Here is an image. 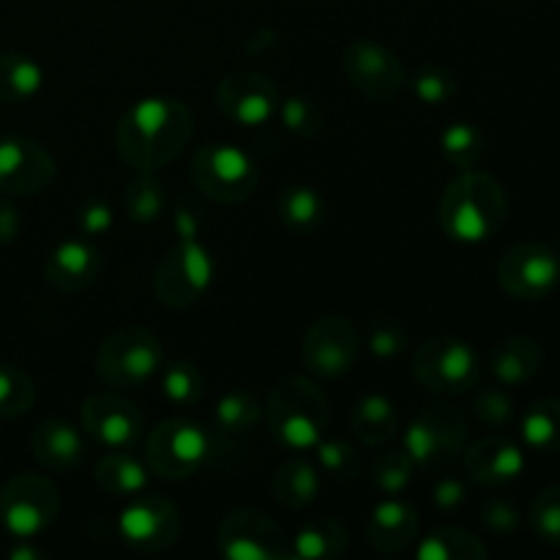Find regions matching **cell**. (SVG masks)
Wrapping results in <instances>:
<instances>
[{"label": "cell", "instance_id": "cell-1", "mask_svg": "<svg viewBox=\"0 0 560 560\" xmlns=\"http://www.w3.org/2000/svg\"><path fill=\"white\" fill-rule=\"evenodd\" d=\"M195 115L180 98L151 96L131 104L118 120V156L137 173H153L173 162L191 140Z\"/></svg>", "mask_w": 560, "mask_h": 560}, {"label": "cell", "instance_id": "cell-2", "mask_svg": "<svg viewBox=\"0 0 560 560\" xmlns=\"http://www.w3.org/2000/svg\"><path fill=\"white\" fill-rule=\"evenodd\" d=\"M438 219L448 238L459 244H481L509 219V197L498 178L485 170H463L443 189Z\"/></svg>", "mask_w": 560, "mask_h": 560}, {"label": "cell", "instance_id": "cell-3", "mask_svg": "<svg viewBox=\"0 0 560 560\" xmlns=\"http://www.w3.org/2000/svg\"><path fill=\"white\" fill-rule=\"evenodd\" d=\"M175 230H178V244L164 252L159 260L153 290L164 306L186 310L211 288L213 257L197 235V217L186 208V202H180L175 211Z\"/></svg>", "mask_w": 560, "mask_h": 560}, {"label": "cell", "instance_id": "cell-4", "mask_svg": "<svg viewBox=\"0 0 560 560\" xmlns=\"http://www.w3.org/2000/svg\"><path fill=\"white\" fill-rule=\"evenodd\" d=\"M268 432L290 452H310L326 438L328 397L315 381L290 375L273 386L266 405Z\"/></svg>", "mask_w": 560, "mask_h": 560}, {"label": "cell", "instance_id": "cell-5", "mask_svg": "<svg viewBox=\"0 0 560 560\" xmlns=\"http://www.w3.org/2000/svg\"><path fill=\"white\" fill-rule=\"evenodd\" d=\"M164 348L145 326H120L104 337L96 353V375L113 388H142L159 375Z\"/></svg>", "mask_w": 560, "mask_h": 560}, {"label": "cell", "instance_id": "cell-6", "mask_svg": "<svg viewBox=\"0 0 560 560\" xmlns=\"http://www.w3.org/2000/svg\"><path fill=\"white\" fill-rule=\"evenodd\" d=\"M468 441V421L454 405H424L405 430L402 448L416 463V470L441 474L463 454Z\"/></svg>", "mask_w": 560, "mask_h": 560}, {"label": "cell", "instance_id": "cell-7", "mask_svg": "<svg viewBox=\"0 0 560 560\" xmlns=\"http://www.w3.org/2000/svg\"><path fill=\"white\" fill-rule=\"evenodd\" d=\"M191 184L219 206H238L249 200L260 184V167L255 159L230 142H208L191 156Z\"/></svg>", "mask_w": 560, "mask_h": 560}, {"label": "cell", "instance_id": "cell-8", "mask_svg": "<svg viewBox=\"0 0 560 560\" xmlns=\"http://www.w3.org/2000/svg\"><path fill=\"white\" fill-rule=\"evenodd\" d=\"M211 435L197 421L167 419L151 430L145 441V463L162 479H189L211 459Z\"/></svg>", "mask_w": 560, "mask_h": 560}, {"label": "cell", "instance_id": "cell-9", "mask_svg": "<svg viewBox=\"0 0 560 560\" xmlns=\"http://www.w3.org/2000/svg\"><path fill=\"white\" fill-rule=\"evenodd\" d=\"M58 487L42 474H20L0 490V523L14 541L42 536L58 520Z\"/></svg>", "mask_w": 560, "mask_h": 560}, {"label": "cell", "instance_id": "cell-10", "mask_svg": "<svg viewBox=\"0 0 560 560\" xmlns=\"http://www.w3.org/2000/svg\"><path fill=\"white\" fill-rule=\"evenodd\" d=\"M479 355L459 337H432L413 353V375L432 394H463L479 383Z\"/></svg>", "mask_w": 560, "mask_h": 560}, {"label": "cell", "instance_id": "cell-11", "mask_svg": "<svg viewBox=\"0 0 560 560\" xmlns=\"http://www.w3.org/2000/svg\"><path fill=\"white\" fill-rule=\"evenodd\" d=\"M342 69L350 85L364 98L377 104L397 102L399 93L408 85L402 60L397 58L394 49L375 38H355L345 47Z\"/></svg>", "mask_w": 560, "mask_h": 560}, {"label": "cell", "instance_id": "cell-12", "mask_svg": "<svg viewBox=\"0 0 560 560\" xmlns=\"http://www.w3.org/2000/svg\"><path fill=\"white\" fill-rule=\"evenodd\" d=\"M217 547L230 560H290V539L260 509H233L217 528Z\"/></svg>", "mask_w": 560, "mask_h": 560}, {"label": "cell", "instance_id": "cell-13", "mask_svg": "<svg viewBox=\"0 0 560 560\" xmlns=\"http://www.w3.org/2000/svg\"><path fill=\"white\" fill-rule=\"evenodd\" d=\"M361 337L342 315H323L301 339V361L320 381H339L359 361Z\"/></svg>", "mask_w": 560, "mask_h": 560}, {"label": "cell", "instance_id": "cell-14", "mask_svg": "<svg viewBox=\"0 0 560 560\" xmlns=\"http://www.w3.org/2000/svg\"><path fill=\"white\" fill-rule=\"evenodd\" d=\"M180 512L164 495H135L118 514V530L126 547L140 556H159L178 541Z\"/></svg>", "mask_w": 560, "mask_h": 560}, {"label": "cell", "instance_id": "cell-15", "mask_svg": "<svg viewBox=\"0 0 560 560\" xmlns=\"http://www.w3.org/2000/svg\"><path fill=\"white\" fill-rule=\"evenodd\" d=\"M498 284L512 299L541 301L560 284V257L552 246L525 241L498 260Z\"/></svg>", "mask_w": 560, "mask_h": 560}, {"label": "cell", "instance_id": "cell-16", "mask_svg": "<svg viewBox=\"0 0 560 560\" xmlns=\"http://www.w3.org/2000/svg\"><path fill=\"white\" fill-rule=\"evenodd\" d=\"M82 430L109 452H129L145 432V416L131 399L113 392H96L80 408Z\"/></svg>", "mask_w": 560, "mask_h": 560}, {"label": "cell", "instance_id": "cell-17", "mask_svg": "<svg viewBox=\"0 0 560 560\" xmlns=\"http://www.w3.org/2000/svg\"><path fill=\"white\" fill-rule=\"evenodd\" d=\"M279 88L260 71H230L217 85V107L235 124L255 129L279 115Z\"/></svg>", "mask_w": 560, "mask_h": 560}, {"label": "cell", "instance_id": "cell-18", "mask_svg": "<svg viewBox=\"0 0 560 560\" xmlns=\"http://www.w3.org/2000/svg\"><path fill=\"white\" fill-rule=\"evenodd\" d=\"M55 180V159L47 148L27 137L0 140V191L11 197H33Z\"/></svg>", "mask_w": 560, "mask_h": 560}, {"label": "cell", "instance_id": "cell-19", "mask_svg": "<svg viewBox=\"0 0 560 560\" xmlns=\"http://www.w3.org/2000/svg\"><path fill=\"white\" fill-rule=\"evenodd\" d=\"M463 452L465 476L479 487H503L525 470L523 448L506 438H481Z\"/></svg>", "mask_w": 560, "mask_h": 560}, {"label": "cell", "instance_id": "cell-20", "mask_svg": "<svg viewBox=\"0 0 560 560\" xmlns=\"http://www.w3.org/2000/svg\"><path fill=\"white\" fill-rule=\"evenodd\" d=\"M104 266L102 252L88 241H63L44 260V279L58 293H80L91 288Z\"/></svg>", "mask_w": 560, "mask_h": 560}, {"label": "cell", "instance_id": "cell-21", "mask_svg": "<svg viewBox=\"0 0 560 560\" xmlns=\"http://www.w3.org/2000/svg\"><path fill=\"white\" fill-rule=\"evenodd\" d=\"M419 536V512L410 503L388 498L377 503L366 523V541L381 556H397Z\"/></svg>", "mask_w": 560, "mask_h": 560}, {"label": "cell", "instance_id": "cell-22", "mask_svg": "<svg viewBox=\"0 0 560 560\" xmlns=\"http://www.w3.org/2000/svg\"><path fill=\"white\" fill-rule=\"evenodd\" d=\"M31 452L52 474H69L85 457V443L77 427L69 421L47 419L33 430Z\"/></svg>", "mask_w": 560, "mask_h": 560}, {"label": "cell", "instance_id": "cell-23", "mask_svg": "<svg viewBox=\"0 0 560 560\" xmlns=\"http://www.w3.org/2000/svg\"><path fill=\"white\" fill-rule=\"evenodd\" d=\"M545 366V350L530 337H506L490 350V372L503 386H523Z\"/></svg>", "mask_w": 560, "mask_h": 560}, {"label": "cell", "instance_id": "cell-24", "mask_svg": "<svg viewBox=\"0 0 560 560\" xmlns=\"http://www.w3.org/2000/svg\"><path fill=\"white\" fill-rule=\"evenodd\" d=\"M350 427L364 446L383 448L399 430L397 408L383 394H366L355 402L353 413H350Z\"/></svg>", "mask_w": 560, "mask_h": 560}, {"label": "cell", "instance_id": "cell-25", "mask_svg": "<svg viewBox=\"0 0 560 560\" xmlns=\"http://www.w3.org/2000/svg\"><path fill=\"white\" fill-rule=\"evenodd\" d=\"M273 498L282 503L290 512H299L306 509L310 503L317 501V492H320V474H317L315 465L306 457H290L284 459L277 468L271 481Z\"/></svg>", "mask_w": 560, "mask_h": 560}, {"label": "cell", "instance_id": "cell-26", "mask_svg": "<svg viewBox=\"0 0 560 560\" xmlns=\"http://www.w3.org/2000/svg\"><path fill=\"white\" fill-rule=\"evenodd\" d=\"M348 528L337 517H315L299 528L290 541L293 558L334 560L348 552Z\"/></svg>", "mask_w": 560, "mask_h": 560}, {"label": "cell", "instance_id": "cell-27", "mask_svg": "<svg viewBox=\"0 0 560 560\" xmlns=\"http://www.w3.org/2000/svg\"><path fill=\"white\" fill-rule=\"evenodd\" d=\"M96 487L113 498H135L145 492L148 468L129 452H107L96 463Z\"/></svg>", "mask_w": 560, "mask_h": 560}, {"label": "cell", "instance_id": "cell-28", "mask_svg": "<svg viewBox=\"0 0 560 560\" xmlns=\"http://www.w3.org/2000/svg\"><path fill=\"white\" fill-rule=\"evenodd\" d=\"M277 217L290 233L310 235L326 219V202L312 186H284L277 197Z\"/></svg>", "mask_w": 560, "mask_h": 560}, {"label": "cell", "instance_id": "cell-29", "mask_svg": "<svg viewBox=\"0 0 560 560\" xmlns=\"http://www.w3.org/2000/svg\"><path fill=\"white\" fill-rule=\"evenodd\" d=\"M490 550L470 530L457 525H438L421 539V560H487Z\"/></svg>", "mask_w": 560, "mask_h": 560}, {"label": "cell", "instance_id": "cell-30", "mask_svg": "<svg viewBox=\"0 0 560 560\" xmlns=\"http://www.w3.org/2000/svg\"><path fill=\"white\" fill-rule=\"evenodd\" d=\"M44 85V69L22 52L0 55V102H31Z\"/></svg>", "mask_w": 560, "mask_h": 560}, {"label": "cell", "instance_id": "cell-31", "mask_svg": "<svg viewBox=\"0 0 560 560\" xmlns=\"http://www.w3.org/2000/svg\"><path fill=\"white\" fill-rule=\"evenodd\" d=\"M525 446L539 454H560V399H539L530 405L520 421Z\"/></svg>", "mask_w": 560, "mask_h": 560}, {"label": "cell", "instance_id": "cell-32", "mask_svg": "<svg viewBox=\"0 0 560 560\" xmlns=\"http://www.w3.org/2000/svg\"><path fill=\"white\" fill-rule=\"evenodd\" d=\"M213 419H217L219 430L230 432V435H246L255 430L262 419V405L257 394L246 392V388H235L219 397L217 408H213Z\"/></svg>", "mask_w": 560, "mask_h": 560}, {"label": "cell", "instance_id": "cell-33", "mask_svg": "<svg viewBox=\"0 0 560 560\" xmlns=\"http://www.w3.org/2000/svg\"><path fill=\"white\" fill-rule=\"evenodd\" d=\"M441 151L454 167L474 170L487 156V140L479 126L459 120V124H452L441 135Z\"/></svg>", "mask_w": 560, "mask_h": 560}, {"label": "cell", "instance_id": "cell-34", "mask_svg": "<svg viewBox=\"0 0 560 560\" xmlns=\"http://www.w3.org/2000/svg\"><path fill=\"white\" fill-rule=\"evenodd\" d=\"M159 372H162V394L167 402L189 408L200 402L206 394V377L191 361H170V364H162Z\"/></svg>", "mask_w": 560, "mask_h": 560}, {"label": "cell", "instance_id": "cell-35", "mask_svg": "<svg viewBox=\"0 0 560 560\" xmlns=\"http://www.w3.org/2000/svg\"><path fill=\"white\" fill-rule=\"evenodd\" d=\"M36 402V383L22 366L0 364V419H20Z\"/></svg>", "mask_w": 560, "mask_h": 560}, {"label": "cell", "instance_id": "cell-36", "mask_svg": "<svg viewBox=\"0 0 560 560\" xmlns=\"http://www.w3.org/2000/svg\"><path fill=\"white\" fill-rule=\"evenodd\" d=\"M416 463L410 459V454L405 448H386V452L377 454L372 459L370 479L386 495H399V492L408 490V485L413 481Z\"/></svg>", "mask_w": 560, "mask_h": 560}, {"label": "cell", "instance_id": "cell-37", "mask_svg": "<svg viewBox=\"0 0 560 560\" xmlns=\"http://www.w3.org/2000/svg\"><path fill=\"white\" fill-rule=\"evenodd\" d=\"M124 208L137 224L156 222L164 211L162 184L151 173H142L124 189Z\"/></svg>", "mask_w": 560, "mask_h": 560}, {"label": "cell", "instance_id": "cell-38", "mask_svg": "<svg viewBox=\"0 0 560 560\" xmlns=\"http://www.w3.org/2000/svg\"><path fill=\"white\" fill-rule=\"evenodd\" d=\"M530 530L547 547L560 550V485L547 487L534 498L528 512Z\"/></svg>", "mask_w": 560, "mask_h": 560}, {"label": "cell", "instance_id": "cell-39", "mask_svg": "<svg viewBox=\"0 0 560 560\" xmlns=\"http://www.w3.org/2000/svg\"><path fill=\"white\" fill-rule=\"evenodd\" d=\"M315 452L317 463L331 479L353 481L361 474V454L355 452L353 443L342 441V438H323Z\"/></svg>", "mask_w": 560, "mask_h": 560}, {"label": "cell", "instance_id": "cell-40", "mask_svg": "<svg viewBox=\"0 0 560 560\" xmlns=\"http://www.w3.org/2000/svg\"><path fill=\"white\" fill-rule=\"evenodd\" d=\"M279 118L290 135L312 140L323 131V109L310 96H290L279 104Z\"/></svg>", "mask_w": 560, "mask_h": 560}, {"label": "cell", "instance_id": "cell-41", "mask_svg": "<svg viewBox=\"0 0 560 560\" xmlns=\"http://www.w3.org/2000/svg\"><path fill=\"white\" fill-rule=\"evenodd\" d=\"M413 93L421 104L438 107V104H446L454 98V93H457V77H454V71L443 69V66H424L413 77Z\"/></svg>", "mask_w": 560, "mask_h": 560}, {"label": "cell", "instance_id": "cell-42", "mask_svg": "<svg viewBox=\"0 0 560 560\" xmlns=\"http://www.w3.org/2000/svg\"><path fill=\"white\" fill-rule=\"evenodd\" d=\"M474 413L490 430H503L514 419V402L501 386H481L474 397Z\"/></svg>", "mask_w": 560, "mask_h": 560}, {"label": "cell", "instance_id": "cell-43", "mask_svg": "<svg viewBox=\"0 0 560 560\" xmlns=\"http://www.w3.org/2000/svg\"><path fill=\"white\" fill-rule=\"evenodd\" d=\"M366 348L372 350L375 359H397L408 348V328L399 320L377 317L366 328Z\"/></svg>", "mask_w": 560, "mask_h": 560}, {"label": "cell", "instance_id": "cell-44", "mask_svg": "<svg viewBox=\"0 0 560 560\" xmlns=\"http://www.w3.org/2000/svg\"><path fill=\"white\" fill-rule=\"evenodd\" d=\"M479 517H481V525L495 536H512L517 534L520 525H523V514H520V509L514 506L509 498H501V495L485 498L479 509Z\"/></svg>", "mask_w": 560, "mask_h": 560}, {"label": "cell", "instance_id": "cell-45", "mask_svg": "<svg viewBox=\"0 0 560 560\" xmlns=\"http://www.w3.org/2000/svg\"><path fill=\"white\" fill-rule=\"evenodd\" d=\"M80 228L88 235H102L113 228V208L104 200H93L80 208Z\"/></svg>", "mask_w": 560, "mask_h": 560}, {"label": "cell", "instance_id": "cell-46", "mask_svg": "<svg viewBox=\"0 0 560 560\" xmlns=\"http://www.w3.org/2000/svg\"><path fill=\"white\" fill-rule=\"evenodd\" d=\"M465 498H468V487H465L459 479H452V476L438 481L435 492H432V501H435V506L443 509V512L459 509L465 503Z\"/></svg>", "mask_w": 560, "mask_h": 560}, {"label": "cell", "instance_id": "cell-47", "mask_svg": "<svg viewBox=\"0 0 560 560\" xmlns=\"http://www.w3.org/2000/svg\"><path fill=\"white\" fill-rule=\"evenodd\" d=\"M22 230V213L11 200H0V246L11 244Z\"/></svg>", "mask_w": 560, "mask_h": 560}, {"label": "cell", "instance_id": "cell-48", "mask_svg": "<svg viewBox=\"0 0 560 560\" xmlns=\"http://www.w3.org/2000/svg\"><path fill=\"white\" fill-rule=\"evenodd\" d=\"M9 558L11 560H38V558H47V552L38 550V547H33L31 539H25V541H16V547L9 552Z\"/></svg>", "mask_w": 560, "mask_h": 560}]
</instances>
